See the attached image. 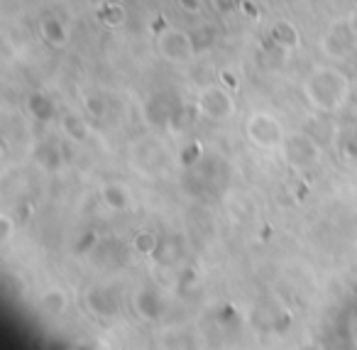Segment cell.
Returning <instances> with one entry per match:
<instances>
[{
	"label": "cell",
	"mask_w": 357,
	"mask_h": 350,
	"mask_svg": "<svg viewBox=\"0 0 357 350\" xmlns=\"http://www.w3.org/2000/svg\"><path fill=\"white\" fill-rule=\"evenodd\" d=\"M98 196H100V201H103V206L110 208V211H115V213L130 211V203H132L130 191L118 182H103L98 189Z\"/></svg>",
	"instance_id": "8fae6325"
},
{
	"label": "cell",
	"mask_w": 357,
	"mask_h": 350,
	"mask_svg": "<svg viewBox=\"0 0 357 350\" xmlns=\"http://www.w3.org/2000/svg\"><path fill=\"white\" fill-rule=\"evenodd\" d=\"M40 306L52 316L64 314L66 306H69V296H66L64 289H47L45 294H42V299H40Z\"/></svg>",
	"instance_id": "ac0fdd59"
},
{
	"label": "cell",
	"mask_w": 357,
	"mask_h": 350,
	"mask_svg": "<svg viewBox=\"0 0 357 350\" xmlns=\"http://www.w3.org/2000/svg\"><path fill=\"white\" fill-rule=\"evenodd\" d=\"M59 125H61V133H64L71 143H84V140L89 138V123H86L79 113H64Z\"/></svg>",
	"instance_id": "2e32d148"
},
{
	"label": "cell",
	"mask_w": 357,
	"mask_h": 350,
	"mask_svg": "<svg viewBox=\"0 0 357 350\" xmlns=\"http://www.w3.org/2000/svg\"><path fill=\"white\" fill-rule=\"evenodd\" d=\"M132 309H135V316H137L139 321H144V323H154V321H159L164 314V299H162V294H157L154 289L142 286L139 291H135Z\"/></svg>",
	"instance_id": "9c48e42d"
},
{
	"label": "cell",
	"mask_w": 357,
	"mask_h": 350,
	"mask_svg": "<svg viewBox=\"0 0 357 350\" xmlns=\"http://www.w3.org/2000/svg\"><path fill=\"white\" fill-rule=\"evenodd\" d=\"M35 159L42 169H47V172H54V169L61 167V152H59V147L52 143H42L35 152Z\"/></svg>",
	"instance_id": "d6986e66"
},
{
	"label": "cell",
	"mask_w": 357,
	"mask_h": 350,
	"mask_svg": "<svg viewBox=\"0 0 357 350\" xmlns=\"http://www.w3.org/2000/svg\"><path fill=\"white\" fill-rule=\"evenodd\" d=\"M211 3H213V8L220 13V15H230V13L243 8L245 0H211Z\"/></svg>",
	"instance_id": "44dd1931"
},
{
	"label": "cell",
	"mask_w": 357,
	"mask_h": 350,
	"mask_svg": "<svg viewBox=\"0 0 357 350\" xmlns=\"http://www.w3.org/2000/svg\"><path fill=\"white\" fill-rule=\"evenodd\" d=\"M306 103L318 113H337L347 105L352 96V84L347 74L337 66H313L301 84Z\"/></svg>",
	"instance_id": "6da1fadb"
},
{
	"label": "cell",
	"mask_w": 357,
	"mask_h": 350,
	"mask_svg": "<svg viewBox=\"0 0 357 350\" xmlns=\"http://www.w3.org/2000/svg\"><path fill=\"white\" fill-rule=\"evenodd\" d=\"M0 226H3V233H0V242H8L13 235V231H15V223H13L10 216H3L0 218Z\"/></svg>",
	"instance_id": "d4e9b609"
},
{
	"label": "cell",
	"mask_w": 357,
	"mask_h": 350,
	"mask_svg": "<svg viewBox=\"0 0 357 350\" xmlns=\"http://www.w3.org/2000/svg\"><path fill=\"white\" fill-rule=\"evenodd\" d=\"M40 32L47 45H52V47H64L66 42H69V30H66V25L59 17H45V20L40 22Z\"/></svg>",
	"instance_id": "4fadbf2b"
},
{
	"label": "cell",
	"mask_w": 357,
	"mask_h": 350,
	"mask_svg": "<svg viewBox=\"0 0 357 350\" xmlns=\"http://www.w3.org/2000/svg\"><path fill=\"white\" fill-rule=\"evenodd\" d=\"M86 306L98 319H115L120 314V289L113 284H93L86 294Z\"/></svg>",
	"instance_id": "ba28073f"
},
{
	"label": "cell",
	"mask_w": 357,
	"mask_h": 350,
	"mask_svg": "<svg viewBox=\"0 0 357 350\" xmlns=\"http://www.w3.org/2000/svg\"><path fill=\"white\" fill-rule=\"evenodd\" d=\"M284 159L291 164L298 172H306V169H313L316 164H321L323 159V150L316 140L308 133H291L287 135L282 145Z\"/></svg>",
	"instance_id": "8992f818"
},
{
	"label": "cell",
	"mask_w": 357,
	"mask_h": 350,
	"mask_svg": "<svg viewBox=\"0 0 357 350\" xmlns=\"http://www.w3.org/2000/svg\"><path fill=\"white\" fill-rule=\"evenodd\" d=\"M218 81L225 86V89H230V91H238L240 89V81H238V76H235V71H230V69H223L220 71V76H218Z\"/></svg>",
	"instance_id": "cb8c5ba5"
},
{
	"label": "cell",
	"mask_w": 357,
	"mask_h": 350,
	"mask_svg": "<svg viewBox=\"0 0 357 350\" xmlns=\"http://www.w3.org/2000/svg\"><path fill=\"white\" fill-rule=\"evenodd\" d=\"M84 110L91 115V118H96V120H103L105 115H108V103H105V99L103 96H98V94H89V96H84Z\"/></svg>",
	"instance_id": "ffe728a7"
},
{
	"label": "cell",
	"mask_w": 357,
	"mask_h": 350,
	"mask_svg": "<svg viewBox=\"0 0 357 350\" xmlns=\"http://www.w3.org/2000/svg\"><path fill=\"white\" fill-rule=\"evenodd\" d=\"M27 110H30L32 118L40 120V123H47V120H52L56 115L54 103H52L50 96L42 94V91H35V94L27 99Z\"/></svg>",
	"instance_id": "5bb4252c"
},
{
	"label": "cell",
	"mask_w": 357,
	"mask_h": 350,
	"mask_svg": "<svg viewBox=\"0 0 357 350\" xmlns=\"http://www.w3.org/2000/svg\"><path fill=\"white\" fill-rule=\"evenodd\" d=\"M355 27L350 20H335L328 25V30L321 37V50L328 59L333 61H345L355 52Z\"/></svg>",
	"instance_id": "52a82bcc"
},
{
	"label": "cell",
	"mask_w": 357,
	"mask_h": 350,
	"mask_svg": "<svg viewBox=\"0 0 357 350\" xmlns=\"http://www.w3.org/2000/svg\"><path fill=\"white\" fill-rule=\"evenodd\" d=\"M167 164H169V152L162 140L142 138L132 145V167H135V172H139L142 177H147V179L159 177V174H164Z\"/></svg>",
	"instance_id": "5b68a950"
},
{
	"label": "cell",
	"mask_w": 357,
	"mask_h": 350,
	"mask_svg": "<svg viewBox=\"0 0 357 350\" xmlns=\"http://www.w3.org/2000/svg\"><path fill=\"white\" fill-rule=\"evenodd\" d=\"M240 10H243L248 17H257V8H255L252 3H250V0H245V3H243V8H240Z\"/></svg>",
	"instance_id": "484cf974"
},
{
	"label": "cell",
	"mask_w": 357,
	"mask_h": 350,
	"mask_svg": "<svg viewBox=\"0 0 357 350\" xmlns=\"http://www.w3.org/2000/svg\"><path fill=\"white\" fill-rule=\"evenodd\" d=\"M269 45L287 52V54H291V52H296L298 47H301V32H298V27L294 25V22L279 20V22H274L272 30H269Z\"/></svg>",
	"instance_id": "30bf717a"
},
{
	"label": "cell",
	"mask_w": 357,
	"mask_h": 350,
	"mask_svg": "<svg viewBox=\"0 0 357 350\" xmlns=\"http://www.w3.org/2000/svg\"><path fill=\"white\" fill-rule=\"evenodd\" d=\"M176 6L189 15H199L204 10V0H176Z\"/></svg>",
	"instance_id": "603a6c76"
},
{
	"label": "cell",
	"mask_w": 357,
	"mask_h": 350,
	"mask_svg": "<svg viewBox=\"0 0 357 350\" xmlns=\"http://www.w3.org/2000/svg\"><path fill=\"white\" fill-rule=\"evenodd\" d=\"M245 138H248V143L252 145V147L272 152V150H279L284 145L287 130H284V123L274 113L255 110V113H250L248 120H245Z\"/></svg>",
	"instance_id": "7a4b0ae2"
},
{
	"label": "cell",
	"mask_w": 357,
	"mask_h": 350,
	"mask_svg": "<svg viewBox=\"0 0 357 350\" xmlns=\"http://www.w3.org/2000/svg\"><path fill=\"white\" fill-rule=\"evenodd\" d=\"M159 245H162V240H159L157 233H152V231H139V233H135V238H132V250L137 252L139 257H154Z\"/></svg>",
	"instance_id": "e0dca14e"
},
{
	"label": "cell",
	"mask_w": 357,
	"mask_h": 350,
	"mask_svg": "<svg viewBox=\"0 0 357 350\" xmlns=\"http://www.w3.org/2000/svg\"><path fill=\"white\" fill-rule=\"evenodd\" d=\"M196 113L208 123H225L235 115L233 91L223 84H208L196 94Z\"/></svg>",
	"instance_id": "3957f363"
},
{
	"label": "cell",
	"mask_w": 357,
	"mask_h": 350,
	"mask_svg": "<svg viewBox=\"0 0 357 350\" xmlns=\"http://www.w3.org/2000/svg\"><path fill=\"white\" fill-rule=\"evenodd\" d=\"M178 105L174 101L167 99V94H159L144 105V115L152 125H169L172 123V115L176 113Z\"/></svg>",
	"instance_id": "7c38bea8"
},
{
	"label": "cell",
	"mask_w": 357,
	"mask_h": 350,
	"mask_svg": "<svg viewBox=\"0 0 357 350\" xmlns=\"http://www.w3.org/2000/svg\"><path fill=\"white\" fill-rule=\"evenodd\" d=\"M350 22H352V27H355V30H357V10L350 15Z\"/></svg>",
	"instance_id": "4316f807"
},
{
	"label": "cell",
	"mask_w": 357,
	"mask_h": 350,
	"mask_svg": "<svg viewBox=\"0 0 357 350\" xmlns=\"http://www.w3.org/2000/svg\"><path fill=\"white\" fill-rule=\"evenodd\" d=\"M157 50L169 64H191L199 54V47H196L194 35H189L186 30H176V27H167V30L159 32L157 37Z\"/></svg>",
	"instance_id": "277c9868"
},
{
	"label": "cell",
	"mask_w": 357,
	"mask_h": 350,
	"mask_svg": "<svg viewBox=\"0 0 357 350\" xmlns=\"http://www.w3.org/2000/svg\"><path fill=\"white\" fill-rule=\"evenodd\" d=\"M98 20L105 27H123L128 22V8L118 0H108L98 8Z\"/></svg>",
	"instance_id": "9a60e30c"
},
{
	"label": "cell",
	"mask_w": 357,
	"mask_h": 350,
	"mask_svg": "<svg viewBox=\"0 0 357 350\" xmlns=\"http://www.w3.org/2000/svg\"><path fill=\"white\" fill-rule=\"evenodd\" d=\"M194 40H196V47H199V50H208V47H213L215 35H213V30H208V27H201V30L194 35Z\"/></svg>",
	"instance_id": "7402d4cb"
}]
</instances>
